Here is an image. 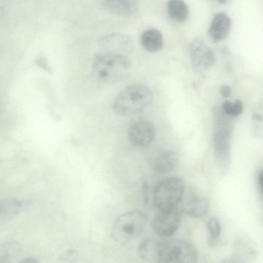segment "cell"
Masks as SVG:
<instances>
[{"mask_svg": "<svg viewBox=\"0 0 263 263\" xmlns=\"http://www.w3.org/2000/svg\"><path fill=\"white\" fill-rule=\"evenodd\" d=\"M131 63L126 55L120 52L103 51L95 56L92 72L99 82L112 84L125 80L129 76Z\"/></svg>", "mask_w": 263, "mask_h": 263, "instance_id": "6da1fadb", "label": "cell"}, {"mask_svg": "<svg viewBox=\"0 0 263 263\" xmlns=\"http://www.w3.org/2000/svg\"><path fill=\"white\" fill-rule=\"evenodd\" d=\"M153 100L151 89L145 85L135 84L122 90L115 99L112 108L118 115L129 116L142 111Z\"/></svg>", "mask_w": 263, "mask_h": 263, "instance_id": "7a4b0ae2", "label": "cell"}, {"mask_svg": "<svg viewBox=\"0 0 263 263\" xmlns=\"http://www.w3.org/2000/svg\"><path fill=\"white\" fill-rule=\"evenodd\" d=\"M225 114L219 108L213 112L214 132L213 140L215 161L221 173H225L230 161V125Z\"/></svg>", "mask_w": 263, "mask_h": 263, "instance_id": "3957f363", "label": "cell"}, {"mask_svg": "<svg viewBox=\"0 0 263 263\" xmlns=\"http://www.w3.org/2000/svg\"><path fill=\"white\" fill-rule=\"evenodd\" d=\"M147 221V216L141 211L136 210L126 212L118 217L112 224L111 237L120 243L132 241L143 233Z\"/></svg>", "mask_w": 263, "mask_h": 263, "instance_id": "277c9868", "label": "cell"}, {"mask_svg": "<svg viewBox=\"0 0 263 263\" xmlns=\"http://www.w3.org/2000/svg\"><path fill=\"white\" fill-rule=\"evenodd\" d=\"M198 257L196 248L186 241L170 239L159 242V262L194 263Z\"/></svg>", "mask_w": 263, "mask_h": 263, "instance_id": "5b68a950", "label": "cell"}, {"mask_svg": "<svg viewBox=\"0 0 263 263\" xmlns=\"http://www.w3.org/2000/svg\"><path fill=\"white\" fill-rule=\"evenodd\" d=\"M184 191L183 181L171 177L160 182L155 187L153 202L158 210L174 208L181 199Z\"/></svg>", "mask_w": 263, "mask_h": 263, "instance_id": "8992f818", "label": "cell"}, {"mask_svg": "<svg viewBox=\"0 0 263 263\" xmlns=\"http://www.w3.org/2000/svg\"><path fill=\"white\" fill-rule=\"evenodd\" d=\"M180 223V213L174 207L158 210L152 221V227L158 235L167 237L177 231Z\"/></svg>", "mask_w": 263, "mask_h": 263, "instance_id": "52a82bcc", "label": "cell"}, {"mask_svg": "<svg viewBox=\"0 0 263 263\" xmlns=\"http://www.w3.org/2000/svg\"><path fill=\"white\" fill-rule=\"evenodd\" d=\"M192 67L199 73L208 70L215 61L214 54L210 48L199 37L194 38L190 45Z\"/></svg>", "mask_w": 263, "mask_h": 263, "instance_id": "ba28073f", "label": "cell"}, {"mask_svg": "<svg viewBox=\"0 0 263 263\" xmlns=\"http://www.w3.org/2000/svg\"><path fill=\"white\" fill-rule=\"evenodd\" d=\"M156 135L153 124L146 120H139L132 123L128 129L130 142L137 146H145L154 140Z\"/></svg>", "mask_w": 263, "mask_h": 263, "instance_id": "9c48e42d", "label": "cell"}, {"mask_svg": "<svg viewBox=\"0 0 263 263\" xmlns=\"http://www.w3.org/2000/svg\"><path fill=\"white\" fill-rule=\"evenodd\" d=\"M231 27V20L224 12L217 13L213 18L208 30V35L214 43L224 40L229 35Z\"/></svg>", "mask_w": 263, "mask_h": 263, "instance_id": "30bf717a", "label": "cell"}, {"mask_svg": "<svg viewBox=\"0 0 263 263\" xmlns=\"http://www.w3.org/2000/svg\"><path fill=\"white\" fill-rule=\"evenodd\" d=\"M102 5L108 12L119 16H129L138 8L137 0H103Z\"/></svg>", "mask_w": 263, "mask_h": 263, "instance_id": "8fae6325", "label": "cell"}, {"mask_svg": "<svg viewBox=\"0 0 263 263\" xmlns=\"http://www.w3.org/2000/svg\"><path fill=\"white\" fill-rule=\"evenodd\" d=\"M140 43L143 48L146 51L149 52H156L160 51L163 48V36L158 29H148L141 34Z\"/></svg>", "mask_w": 263, "mask_h": 263, "instance_id": "7c38bea8", "label": "cell"}, {"mask_svg": "<svg viewBox=\"0 0 263 263\" xmlns=\"http://www.w3.org/2000/svg\"><path fill=\"white\" fill-rule=\"evenodd\" d=\"M131 39L127 35L121 33H111L102 37L100 44L101 46L112 50H129L132 45Z\"/></svg>", "mask_w": 263, "mask_h": 263, "instance_id": "4fadbf2b", "label": "cell"}, {"mask_svg": "<svg viewBox=\"0 0 263 263\" xmlns=\"http://www.w3.org/2000/svg\"><path fill=\"white\" fill-rule=\"evenodd\" d=\"M179 162V155L174 151H167L158 156L154 161V169L159 173H167L173 171Z\"/></svg>", "mask_w": 263, "mask_h": 263, "instance_id": "5bb4252c", "label": "cell"}, {"mask_svg": "<svg viewBox=\"0 0 263 263\" xmlns=\"http://www.w3.org/2000/svg\"><path fill=\"white\" fill-rule=\"evenodd\" d=\"M209 208V201L203 196H194L183 205V210L187 215L200 218L204 216Z\"/></svg>", "mask_w": 263, "mask_h": 263, "instance_id": "9a60e30c", "label": "cell"}, {"mask_svg": "<svg viewBox=\"0 0 263 263\" xmlns=\"http://www.w3.org/2000/svg\"><path fill=\"white\" fill-rule=\"evenodd\" d=\"M138 253L143 260L159 262V242L151 238L145 239L139 245Z\"/></svg>", "mask_w": 263, "mask_h": 263, "instance_id": "2e32d148", "label": "cell"}, {"mask_svg": "<svg viewBox=\"0 0 263 263\" xmlns=\"http://www.w3.org/2000/svg\"><path fill=\"white\" fill-rule=\"evenodd\" d=\"M22 206L21 202L15 198L0 199V222L8 221L15 216Z\"/></svg>", "mask_w": 263, "mask_h": 263, "instance_id": "e0dca14e", "label": "cell"}, {"mask_svg": "<svg viewBox=\"0 0 263 263\" xmlns=\"http://www.w3.org/2000/svg\"><path fill=\"white\" fill-rule=\"evenodd\" d=\"M167 10L170 17L178 23H183L189 17V8L183 0H169Z\"/></svg>", "mask_w": 263, "mask_h": 263, "instance_id": "ac0fdd59", "label": "cell"}, {"mask_svg": "<svg viewBox=\"0 0 263 263\" xmlns=\"http://www.w3.org/2000/svg\"><path fill=\"white\" fill-rule=\"evenodd\" d=\"M22 247L19 242L9 240L0 244V263L11 262L21 253Z\"/></svg>", "mask_w": 263, "mask_h": 263, "instance_id": "d6986e66", "label": "cell"}, {"mask_svg": "<svg viewBox=\"0 0 263 263\" xmlns=\"http://www.w3.org/2000/svg\"><path fill=\"white\" fill-rule=\"evenodd\" d=\"M221 110L226 115L228 116H238L242 112V102L239 99L236 100L233 103L229 101H226L222 104Z\"/></svg>", "mask_w": 263, "mask_h": 263, "instance_id": "ffe728a7", "label": "cell"}, {"mask_svg": "<svg viewBox=\"0 0 263 263\" xmlns=\"http://www.w3.org/2000/svg\"><path fill=\"white\" fill-rule=\"evenodd\" d=\"M207 227L212 240L216 239L220 234L221 227L219 220L215 217L209 219Z\"/></svg>", "mask_w": 263, "mask_h": 263, "instance_id": "44dd1931", "label": "cell"}, {"mask_svg": "<svg viewBox=\"0 0 263 263\" xmlns=\"http://www.w3.org/2000/svg\"><path fill=\"white\" fill-rule=\"evenodd\" d=\"M78 258L77 251L70 249L63 252L59 256L58 259L60 262H73Z\"/></svg>", "mask_w": 263, "mask_h": 263, "instance_id": "7402d4cb", "label": "cell"}, {"mask_svg": "<svg viewBox=\"0 0 263 263\" xmlns=\"http://www.w3.org/2000/svg\"><path fill=\"white\" fill-rule=\"evenodd\" d=\"M219 92L222 97L227 98L231 95V88L227 85H223L220 87Z\"/></svg>", "mask_w": 263, "mask_h": 263, "instance_id": "603a6c76", "label": "cell"}, {"mask_svg": "<svg viewBox=\"0 0 263 263\" xmlns=\"http://www.w3.org/2000/svg\"><path fill=\"white\" fill-rule=\"evenodd\" d=\"M262 172L261 171L259 172V173L258 174L257 180V184L259 187V189L260 190V192L261 193L262 192Z\"/></svg>", "mask_w": 263, "mask_h": 263, "instance_id": "cb8c5ba5", "label": "cell"}, {"mask_svg": "<svg viewBox=\"0 0 263 263\" xmlns=\"http://www.w3.org/2000/svg\"><path fill=\"white\" fill-rule=\"evenodd\" d=\"M20 262H23V263H35L37 262V261L35 259L32 258H24L22 260L20 261Z\"/></svg>", "mask_w": 263, "mask_h": 263, "instance_id": "d4e9b609", "label": "cell"}, {"mask_svg": "<svg viewBox=\"0 0 263 263\" xmlns=\"http://www.w3.org/2000/svg\"><path fill=\"white\" fill-rule=\"evenodd\" d=\"M36 64L40 65L41 67L44 68L47 67V65L44 62V59H43L42 58H40L39 60H37Z\"/></svg>", "mask_w": 263, "mask_h": 263, "instance_id": "484cf974", "label": "cell"}]
</instances>
